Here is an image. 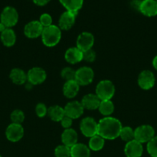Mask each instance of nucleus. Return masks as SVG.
<instances>
[{
    "label": "nucleus",
    "mask_w": 157,
    "mask_h": 157,
    "mask_svg": "<svg viewBox=\"0 0 157 157\" xmlns=\"http://www.w3.org/2000/svg\"><path fill=\"white\" fill-rule=\"evenodd\" d=\"M44 28L38 21H32L25 25L24 34L29 38H36L41 36Z\"/></svg>",
    "instance_id": "obj_15"
},
{
    "label": "nucleus",
    "mask_w": 157,
    "mask_h": 157,
    "mask_svg": "<svg viewBox=\"0 0 157 157\" xmlns=\"http://www.w3.org/2000/svg\"><path fill=\"white\" fill-rule=\"evenodd\" d=\"M35 113L38 117L42 118L46 117L48 113V108L46 107V104L42 103H38L35 106Z\"/></svg>",
    "instance_id": "obj_34"
},
{
    "label": "nucleus",
    "mask_w": 157,
    "mask_h": 157,
    "mask_svg": "<svg viewBox=\"0 0 157 157\" xmlns=\"http://www.w3.org/2000/svg\"><path fill=\"white\" fill-rule=\"evenodd\" d=\"M100 103H101V100L99 98V97L95 94H89L85 95L81 101V104H83L84 109L91 110L98 109Z\"/></svg>",
    "instance_id": "obj_17"
},
{
    "label": "nucleus",
    "mask_w": 157,
    "mask_h": 157,
    "mask_svg": "<svg viewBox=\"0 0 157 157\" xmlns=\"http://www.w3.org/2000/svg\"><path fill=\"white\" fill-rule=\"evenodd\" d=\"M84 110L81 102L76 101L69 102L64 107L65 115L72 118V120L80 117L84 113Z\"/></svg>",
    "instance_id": "obj_11"
},
{
    "label": "nucleus",
    "mask_w": 157,
    "mask_h": 157,
    "mask_svg": "<svg viewBox=\"0 0 157 157\" xmlns=\"http://www.w3.org/2000/svg\"><path fill=\"white\" fill-rule=\"evenodd\" d=\"M72 121H73V120H72V118L69 117L65 115V117L61 120L60 123H61L62 127L66 130V129L71 128V127H72Z\"/></svg>",
    "instance_id": "obj_36"
},
{
    "label": "nucleus",
    "mask_w": 157,
    "mask_h": 157,
    "mask_svg": "<svg viewBox=\"0 0 157 157\" xmlns=\"http://www.w3.org/2000/svg\"><path fill=\"white\" fill-rule=\"evenodd\" d=\"M98 109L102 115L110 117V115L114 112L115 107L111 100H105V101H101Z\"/></svg>",
    "instance_id": "obj_27"
},
{
    "label": "nucleus",
    "mask_w": 157,
    "mask_h": 157,
    "mask_svg": "<svg viewBox=\"0 0 157 157\" xmlns=\"http://www.w3.org/2000/svg\"><path fill=\"white\" fill-rule=\"evenodd\" d=\"M10 118L14 124H22L25 120V113L21 110H15L11 113Z\"/></svg>",
    "instance_id": "obj_31"
},
{
    "label": "nucleus",
    "mask_w": 157,
    "mask_h": 157,
    "mask_svg": "<svg viewBox=\"0 0 157 157\" xmlns=\"http://www.w3.org/2000/svg\"><path fill=\"white\" fill-rule=\"evenodd\" d=\"M155 136V130L149 124L139 126L134 130V140L141 143L142 144L149 143Z\"/></svg>",
    "instance_id": "obj_4"
},
{
    "label": "nucleus",
    "mask_w": 157,
    "mask_h": 157,
    "mask_svg": "<svg viewBox=\"0 0 157 157\" xmlns=\"http://www.w3.org/2000/svg\"><path fill=\"white\" fill-rule=\"evenodd\" d=\"M75 71H75L72 67H66L62 70L60 75L66 81H72V80L75 79Z\"/></svg>",
    "instance_id": "obj_30"
},
{
    "label": "nucleus",
    "mask_w": 157,
    "mask_h": 157,
    "mask_svg": "<svg viewBox=\"0 0 157 157\" xmlns=\"http://www.w3.org/2000/svg\"><path fill=\"white\" fill-rule=\"evenodd\" d=\"M0 20L6 28H12L17 24L18 21V14L16 9L12 6H6L1 13Z\"/></svg>",
    "instance_id": "obj_5"
},
{
    "label": "nucleus",
    "mask_w": 157,
    "mask_h": 157,
    "mask_svg": "<svg viewBox=\"0 0 157 157\" xmlns=\"http://www.w3.org/2000/svg\"><path fill=\"white\" fill-rule=\"evenodd\" d=\"M152 67L155 70L157 71V55H155V57L153 58L152 61Z\"/></svg>",
    "instance_id": "obj_39"
},
{
    "label": "nucleus",
    "mask_w": 157,
    "mask_h": 157,
    "mask_svg": "<svg viewBox=\"0 0 157 157\" xmlns=\"http://www.w3.org/2000/svg\"><path fill=\"white\" fill-rule=\"evenodd\" d=\"M48 116L54 122H60L65 117L64 108L58 105H54L48 109Z\"/></svg>",
    "instance_id": "obj_24"
},
{
    "label": "nucleus",
    "mask_w": 157,
    "mask_h": 157,
    "mask_svg": "<svg viewBox=\"0 0 157 157\" xmlns=\"http://www.w3.org/2000/svg\"><path fill=\"white\" fill-rule=\"evenodd\" d=\"M46 72L43 68L34 67L27 73V81L32 85H38L44 82L46 79Z\"/></svg>",
    "instance_id": "obj_9"
},
{
    "label": "nucleus",
    "mask_w": 157,
    "mask_h": 157,
    "mask_svg": "<svg viewBox=\"0 0 157 157\" xmlns=\"http://www.w3.org/2000/svg\"><path fill=\"white\" fill-rule=\"evenodd\" d=\"M105 145V139L99 134L90 137L89 141V148L92 151H99Z\"/></svg>",
    "instance_id": "obj_26"
},
{
    "label": "nucleus",
    "mask_w": 157,
    "mask_h": 157,
    "mask_svg": "<svg viewBox=\"0 0 157 157\" xmlns=\"http://www.w3.org/2000/svg\"><path fill=\"white\" fill-rule=\"evenodd\" d=\"M41 36L42 41L45 45L47 47H54L58 44L61 40V29L58 26L52 25L43 29Z\"/></svg>",
    "instance_id": "obj_2"
},
{
    "label": "nucleus",
    "mask_w": 157,
    "mask_h": 157,
    "mask_svg": "<svg viewBox=\"0 0 157 157\" xmlns=\"http://www.w3.org/2000/svg\"><path fill=\"white\" fill-rule=\"evenodd\" d=\"M0 157H2V156H1V155H0Z\"/></svg>",
    "instance_id": "obj_41"
},
{
    "label": "nucleus",
    "mask_w": 157,
    "mask_h": 157,
    "mask_svg": "<svg viewBox=\"0 0 157 157\" xmlns=\"http://www.w3.org/2000/svg\"><path fill=\"white\" fill-rule=\"evenodd\" d=\"M94 71L89 67H82L75 71V81L80 86H86L92 82Z\"/></svg>",
    "instance_id": "obj_7"
},
{
    "label": "nucleus",
    "mask_w": 157,
    "mask_h": 157,
    "mask_svg": "<svg viewBox=\"0 0 157 157\" xmlns=\"http://www.w3.org/2000/svg\"><path fill=\"white\" fill-rule=\"evenodd\" d=\"M6 136L10 142H18L24 136V129L22 124L12 123L8 126L6 130Z\"/></svg>",
    "instance_id": "obj_10"
},
{
    "label": "nucleus",
    "mask_w": 157,
    "mask_h": 157,
    "mask_svg": "<svg viewBox=\"0 0 157 157\" xmlns=\"http://www.w3.org/2000/svg\"><path fill=\"white\" fill-rule=\"evenodd\" d=\"M122 128L121 122L112 117H105L98 122V134L105 140L116 139Z\"/></svg>",
    "instance_id": "obj_1"
},
{
    "label": "nucleus",
    "mask_w": 157,
    "mask_h": 157,
    "mask_svg": "<svg viewBox=\"0 0 157 157\" xmlns=\"http://www.w3.org/2000/svg\"><path fill=\"white\" fill-rule=\"evenodd\" d=\"M78 13L75 12L66 11L63 12L59 17L58 19V27L62 30H69L75 22V18H76Z\"/></svg>",
    "instance_id": "obj_14"
},
{
    "label": "nucleus",
    "mask_w": 157,
    "mask_h": 157,
    "mask_svg": "<svg viewBox=\"0 0 157 157\" xmlns=\"http://www.w3.org/2000/svg\"><path fill=\"white\" fill-rule=\"evenodd\" d=\"M1 41L6 47H12L16 41V35L15 32L10 28H7L1 33Z\"/></svg>",
    "instance_id": "obj_23"
},
{
    "label": "nucleus",
    "mask_w": 157,
    "mask_h": 157,
    "mask_svg": "<svg viewBox=\"0 0 157 157\" xmlns=\"http://www.w3.org/2000/svg\"><path fill=\"white\" fill-rule=\"evenodd\" d=\"M148 153L152 157H157V136H155L146 145Z\"/></svg>",
    "instance_id": "obj_32"
},
{
    "label": "nucleus",
    "mask_w": 157,
    "mask_h": 157,
    "mask_svg": "<svg viewBox=\"0 0 157 157\" xmlns=\"http://www.w3.org/2000/svg\"><path fill=\"white\" fill-rule=\"evenodd\" d=\"M32 1H33V2L35 3V4H36L37 6H42L47 4L50 0H32Z\"/></svg>",
    "instance_id": "obj_38"
},
{
    "label": "nucleus",
    "mask_w": 157,
    "mask_h": 157,
    "mask_svg": "<svg viewBox=\"0 0 157 157\" xmlns=\"http://www.w3.org/2000/svg\"><path fill=\"white\" fill-rule=\"evenodd\" d=\"M80 130L86 137H92L98 134V122L94 118L87 117L82 120L80 122Z\"/></svg>",
    "instance_id": "obj_6"
},
{
    "label": "nucleus",
    "mask_w": 157,
    "mask_h": 157,
    "mask_svg": "<svg viewBox=\"0 0 157 157\" xmlns=\"http://www.w3.org/2000/svg\"><path fill=\"white\" fill-rule=\"evenodd\" d=\"M124 153L126 157H141L143 153V144L135 140H132L126 143Z\"/></svg>",
    "instance_id": "obj_13"
},
{
    "label": "nucleus",
    "mask_w": 157,
    "mask_h": 157,
    "mask_svg": "<svg viewBox=\"0 0 157 157\" xmlns=\"http://www.w3.org/2000/svg\"><path fill=\"white\" fill-rule=\"evenodd\" d=\"M54 154L55 157H71V148L62 144L55 149Z\"/></svg>",
    "instance_id": "obj_29"
},
{
    "label": "nucleus",
    "mask_w": 157,
    "mask_h": 157,
    "mask_svg": "<svg viewBox=\"0 0 157 157\" xmlns=\"http://www.w3.org/2000/svg\"><path fill=\"white\" fill-rule=\"evenodd\" d=\"M119 137L125 142H129L134 140V130L130 127H123L120 131Z\"/></svg>",
    "instance_id": "obj_28"
},
{
    "label": "nucleus",
    "mask_w": 157,
    "mask_h": 157,
    "mask_svg": "<svg viewBox=\"0 0 157 157\" xmlns=\"http://www.w3.org/2000/svg\"><path fill=\"white\" fill-rule=\"evenodd\" d=\"M38 21H39L40 24L42 25L43 28L49 27V26L52 25V16H51L49 14L44 13V14H42V15H41Z\"/></svg>",
    "instance_id": "obj_33"
},
{
    "label": "nucleus",
    "mask_w": 157,
    "mask_h": 157,
    "mask_svg": "<svg viewBox=\"0 0 157 157\" xmlns=\"http://www.w3.org/2000/svg\"><path fill=\"white\" fill-rule=\"evenodd\" d=\"M143 0H132L130 2V6L132 8L135 10H137L139 12V7L140 5H141V2Z\"/></svg>",
    "instance_id": "obj_37"
},
{
    "label": "nucleus",
    "mask_w": 157,
    "mask_h": 157,
    "mask_svg": "<svg viewBox=\"0 0 157 157\" xmlns=\"http://www.w3.org/2000/svg\"><path fill=\"white\" fill-rule=\"evenodd\" d=\"M83 52L77 47L69 48L65 53V59L68 63L72 64H77L83 61Z\"/></svg>",
    "instance_id": "obj_19"
},
{
    "label": "nucleus",
    "mask_w": 157,
    "mask_h": 157,
    "mask_svg": "<svg viewBox=\"0 0 157 157\" xmlns=\"http://www.w3.org/2000/svg\"><path fill=\"white\" fill-rule=\"evenodd\" d=\"M79 87L80 85L76 82L75 80L66 81L62 88L63 94L66 98L72 99L78 94L79 91Z\"/></svg>",
    "instance_id": "obj_20"
},
{
    "label": "nucleus",
    "mask_w": 157,
    "mask_h": 157,
    "mask_svg": "<svg viewBox=\"0 0 157 157\" xmlns=\"http://www.w3.org/2000/svg\"><path fill=\"white\" fill-rule=\"evenodd\" d=\"M139 12L145 16H156L157 1L156 0H143L140 5Z\"/></svg>",
    "instance_id": "obj_16"
},
{
    "label": "nucleus",
    "mask_w": 157,
    "mask_h": 157,
    "mask_svg": "<svg viewBox=\"0 0 157 157\" xmlns=\"http://www.w3.org/2000/svg\"><path fill=\"white\" fill-rule=\"evenodd\" d=\"M137 82L140 88L143 90H150L155 84V75L149 70L143 71L139 75Z\"/></svg>",
    "instance_id": "obj_8"
},
{
    "label": "nucleus",
    "mask_w": 157,
    "mask_h": 157,
    "mask_svg": "<svg viewBox=\"0 0 157 157\" xmlns=\"http://www.w3.org/2000/svg\"><path fill=\"white\" fill-rule=\"evenodd\" d=\"M89 147L83 144H78L71 147V157H90Z\"/></svg>",
    "instance_id": "obj_22"
},
{
    "label": "nucleus",
    "mask_w": 157,
    "mask_h": 157,
    "mask_svg": "<svg viewBox=\"0 0 157 157\" xmlns=\"http://www.w3.org/2000/svg\"><path fill=\"white\" fill-rule=\"evenodd\" d=\"M95 41L93 35L90 32H82L76 40V47L82 52H86L92 48Z\"/></svg>",
    "instance_id": "obj_12"
},
{
    "label": "nucleus",
    "mask_w": 157,
    "mask_h": 157,
    "mask_svg": "<svg viewBox=\"0 0 157 157\" xmlns=\"http://www.w3.org/2000/svg\"><path fill=\"white\" fill-rule=\"evenodd\" d=\"M115 92V85L109 80H103L99 82L95 88V94L101 101L111 100Z\"/></svg>",
    "instance_id": "obj_3"
},
{
    "label": "nucleus",
    "mask_w": 157,
    "mask_h": 157,
    "mask_svg": "<svg viewBox=\"0 0 157 157\" xmlns=\"http://www.w3.org/2000/svg\"><path fill=\"white\" fill-rule=\"evenodd\" d=\"M61 139L62 144L71 148L78 143V133L72 128L66 129L62 133Z\"/></svg>",
    "instance_id": "obj_18"
},
{
    "label": "nucleus",
    "mask_w": 157,
    "mask_h": 157,
    "mask_svg": "<svg viewBox=\"0 0 157 157\" xmlns=\"http://www.w3.org/2000/svg\"><path fill=\"white\" fill-rule=\"evenodd\" d=\"M7 29V28H6V26L4 24H2V23L1 22V21H0V32H2L3 31H5L6 30V29Z\"/></svg>",
    "instance_id": "obj_40"
},
{
    "label": "nucleus",
    "mask_w": 157,
    "mask_h": 157,
    "mask_svg": "<svg viewBox=\"0 0 157 157\" xmlns=\"http://www.w3.org/2000/svg\"><path fill=\"white\" fill-rule=\"evenodd\" d=\"M9 78L14 84L22 85L27 81V74L20 68H13L10 71Z\"/></svg>",
    "instance_id": "obj_21"
},
{
    "label": "nucleus",
    "mask_w": 157,
    "mask_h": 157,
    "mask_svg": "<svg viewBox=\"0 0 157 157\" xmlns=\"http://www.w3.org/2000/svg\"><path fill=\"white\" fill-rule=\"evenodd\" d=\"M95 58H96V54L92 48L86 51V52H83V60L84 61H87V62H93Z\"/></svg>",
    "instance_id": "obj_35"
},
{
    "label": "nucleus",
    "mask_w": 157,
    "mask_h": 157,
    "mask_svg": "<svg viewBox=\"0 0 157 157\" xmlns=\"http://www.w3.org/2000/svg\"><path fill=\"white\" fill-rule=\"evenodd\" d=\"M61 4L66 9V11L78 13L83 7V0H59Z\"/></svg>",
    "instance_id": "obj_25"
},
{
    "label": "nucleus",
    "mask_w": 157,
    "mask_h": 157,
    "mask_svg": "<svg viewBox=\"0 0 157 157\" xmlns=\"http://www.w3.org/2000/svg\"><path fill=\"white\" fill-rule=\"evenodd\" d=\"M156 1H157V0H156Z\"/></svg>",
    "instance_id": "obj_42"
}]
</instances>
